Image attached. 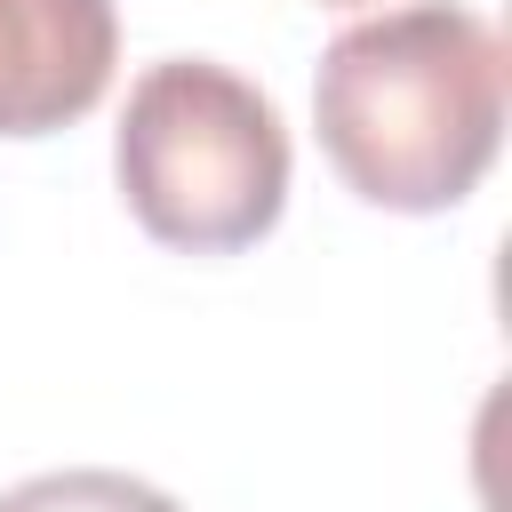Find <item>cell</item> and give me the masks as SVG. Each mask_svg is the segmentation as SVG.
<instances>
[{
	"mask_svg": "<svg viewBox=\"0 0 512 512\" xmlns=\"http://www.w3.org/2000/svg\"><path fill=\"white\" fill-rule=\"evenodd\" d=\"M312 128L344 192L440 216L480 192L504 144V40L464 0H400L344 24L312 72Z\"/></svg>",
	"mask_w": 512,
	"mask_h": 512,
	"instance_id": "cell-1",
	"label": "cell"
},
{
	"mask_svg": "<svg viewBox=\"0 0 512 512\" xmlns=\"http://www.w3.org/2000/svg\"><path fill=\"white\" fill-rule=\"evenodd\" d=\"M288 128L280 104L216 64V56H160L136 72L120 128H112V176L144 240L176 256H240L256 248L288 208Z\"/></svg>",
	"mask_w": 512,
	"mask_h": 512,
	"instance_id": "cell-2",
	"label": "cell"
},
{
	"mask_svg": "<svg viewBox=\"0 0 512 512\" xmlns=\"http://www.w3.org/2000/svg\"><path fill=\"white\" fill-rule=\"evenodd\" d=\"M120 64L112 0H0V136H56L88 120Z\"/></svg>",
	"mask_w": 512,
	"mask_h": 512,
	"instance_id": "cell-3",
	"label": "cell"
},
{
	"mask_svg": "<svg viewBox=\"0 0 512 512\" xmlns=\"http://www.w3.org/2000/svg\"><path fill=\"white\" fill-rule=\"evenodd\" d=\"M0 512H184L168 488L112 472V464H72V472H32L0 496Z\"/></svg>",
	"mask_w": 512,
	"mask_h": 512,
	"instance_id": "cell-4",
	"label": "cell"
},
{
	"mask_svg": "<svg viewBox=\"0 0 512 512\" xmlns=\"http://www.w3.org/2000/svg\"><path fill=\"white\" fill-rule=\"evenodd\" d=\"M320 8H360V0H320Z\"/></svg>",
	"mask_w": 512,
	"mask_h": 512,
	"instance_id": "cell-5",
	"label": "cell"
}]
</instances>
